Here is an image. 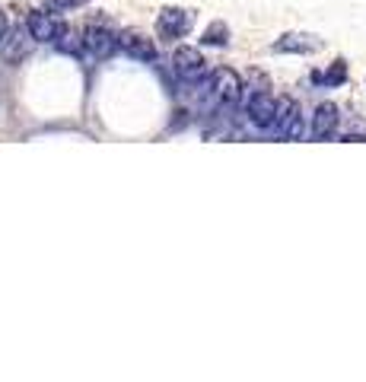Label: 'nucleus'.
I'll return each instance as SVG.
<instances>
[{
  "label": "nucleus",
  "mask_w": 366,
  "mask_h": 382,
  "mask_svg": "<svg viewBox=\"0 0 366 382\" xmlns=\"http://www.w3.org/2000/svg\"><path fill=\"white\" fill-rule=\"evenodd\" d=\"M338 121H341L338 105H334V102H322V105L316 108V115H312V137H316V141L332 137V134L338 131Z\"/></svg>",
  "instance_id": "nucleus-10"
},
{
  "label": "nucleus",
  "mask_w": 366,
  "mask_h": 382,
  "mask_svg": "<svg viewBox=\"0 0 366 382\" xmlns=\"http://www.w3.org/2000/svg\"><path fill=\"white\" fill-rule=\"evenodd\" d=\"M271 131L283 141H300L303 137V112H300V102L293 96H281L277 99V112H274V125Z\"/></svg>",
  "instance_id": "nucleus-1"
},
{
  "label": "nucleus",
  "mask_w": 366,
  "mask_h": 382,
  "mask_svg": "<svg viewBox=\"0 0 366 382\" xmlns=\"http://www.w3.org/2000/svg\"><path fill=\"white\" fill-rule=\"evenodd\" d=\"M26 26H29V32L39 39V42H54L58 39V32H61V23L51 13H29V19H26Z\"/></svg>",
  "instance_id": "nucleus-11"
},
{
  "label": "nucleus",
  "mask_w": 366,
  "mask_h": 382,
  "mask_svg": "<svg viewBox=\"0 0 366 382\" xmlns=\"http://www.w3.org/2000/svg\"><path fill=\"white\" fill-rule=\"evenodd\" d=\"M7 35H10V23H7V13L0 10V45L7 42Z\"/></svg>",
  "instance_id": "nucleus-16"
},
{
  "label": "nucleus",
  "mask_w": 366,
  "mask_h": 382,
  "mask_svg": "<svg viewBox=\"0 0 366 382\" xmlns=\"http://www.w3.org/2000/svg\"><path fill=\"white\" fill-rule=\"evenodd\" d=\"M344 80H347V64H344V61H334L325 77L316 74V83H325V86H341Z\"/></svg>",
  "instance_id": "nucleus-14"
},
{
  "label": "nucleus",
  "mask_w": 366,
  "mask_h": 382,
  "mask_svg": "<svg viewBox=\"0 0 366 382\" xmlns=\"http://www.w3.org/2000/svg\"><path fill=\"white\" fill-rule=\"evenodd\" d=\"M192 26H194L192 13L182 7H163L156 17V32L163 35V39H169V42H172V39H185V35L192 32Z\"/></svg>",
  "instance_id": "nucleus-5"
},
{
  "label": "nucleus",
  "mask_w": 366,
  "mask_h": 382,
  "mask_svg": "<svg viewBox=\"0 0 366 382\" xmlns=\"http://www.w3.org/2000/svg\"><path fill=\"white\" fill-rule=\"evenodd\" d=\"M201 42H204V45H214V48H223V45L230 42V26H226L223 19H214V23L204 29Z\"/></svg>",
  "instance_id": "nucleus-13"
},
{
  "label": "nucleus",
  "mask_w": 366,
  "mask_h": 382,
  "mask_svg": "<svg viewBox=\"0 0 366 382\" xmlns=\"http://www.w3.org/2000/svg\"><path fill=\"white\" fill-rule=\"evenodd\" d=\"M90 0H45V10H54V13H70L77 7H86Z\"/></svg>",
  "instance_id": "nucleus-15"
},
{
  "label": "nucleus",
  "mask_w": 366,
  "mask_h": 382,
  "mask_svg": "<svg viewBox=\"0 0 366 382\" xmlns=\"http://www.w3.org/2000/svg\"><path fill=\"white\" fill-rule=\"evenodd\" d=\"M83 45L92 58H108L118 51V32L108 19H90L83 29Z\"/></svg>",
  "instance_id": "nucleus-2"
},
{
  "label": "nucleus",
  "mask_w": 366,
  "mask_h": 382,
  "mask_svg": "<svg viewBox=\"0 0 366 382\" xmlns=\"http://www.w3.org/2000/svg\"><path fill=\"white\" fill-rule=\"evenodd\" d=\"M242 92H245V86H242L236 70L216 67L214 74H210V96H214V102H220V105H239Z\"/></svg>",
  "instance_id": "nucleus-3"
},
{
  "label": "nucleus",
  "mask_w": 366,
  "mask_h": 382,
  "mask_svg": "<svg viewBox=\"0 0 366 382\" xmlns=\"http://www.w3.org/2000/svg\"><path fill=\"white\" fill-rule=\"evenodd\" d=\"M51 45H54L58 51H64V54H80V51L86 48V45H83V35H80V32H74L70 26H61L58 39H54Z\"/></svg>",
  "instance_id": "nucleus-12"
},
{
  "label": "nucleus",
  "mask_w": 366,
  "mask_h": 382,
  "mask_svg": "<svg viewBox=\"0 0 366 382\" xmlns=\"http://www.w3.org/2000/svg\"><path fill=\"white\" fill-rule=\"evenodd\" d=\"M172 70L185 83H201V80L207 77V61H204V54H201L198 48L182 45V48H175V54H172Z\"/></svg>",
  "instance_id": "nucleus-4"
},
{
  "label": "nucleus",
  "mask_w": 366,
  "mask_h": 382,
  "mask_svg": "<svg viewBox=\"0 0 366 382\" xmlns=\"http://www.w3.org/2000/svg\"><path fill=\"white\" fill-rule=\"evenodd\" d=\"M35 45H39V39L29 32V26H26V29H13V32L7 35V42H3V58L7 61H23L35 51Z\"/></svg>",
  "instance_id": "nucleus-9"
},
{
  "label": "nucleus",
  "mask_w": 366,
  "mask_h": 382,
  "mask_svg": "<svg viewBox=\"0 0 366 382\" xmlns=\"http://www.w3.org/2000/svg\"><path fill=\"white\" fill-rule=\"evenodd\" d=\"M249 121L255 128H261V131H271V125H274V112H277V99L271 96L267 90H255L249 96Z\"/></svg>",
  "instance_id": "nucleus-7"
},
{
  "label": "nucleus",
  "mask_w": 366,
  "mask_h": 382,
  "mask_svg": "<svg viewBox=\"0 0 366 382\" xmlns=\"http://www.w3.org/2000/svg\"><path fill=\"white\" fill-rule=\"evenodd\" d=\"M318 48H322V39L306 35V32H287L274 42L277 54H312V51H318Z\"/></svg>",
  "instance_id": "nucleus-8"
},
{
  "label": "nucleus",
  "mask_w": 366,
  "mask_h": 382,
  "mask_svg": "<svg viewBox=\"0 0 366 382\" xmlns=\"http://www.w3.org/2000/svg\"><path fill=\"white\" fill-rule=\"evenodd\" d=\"M118 48L134 61L156 58V45H153V39H147V32H141V29H121V32H118Z\"/></svg>",
  "instance_id": "nucleus-6"
}]
</instances>
